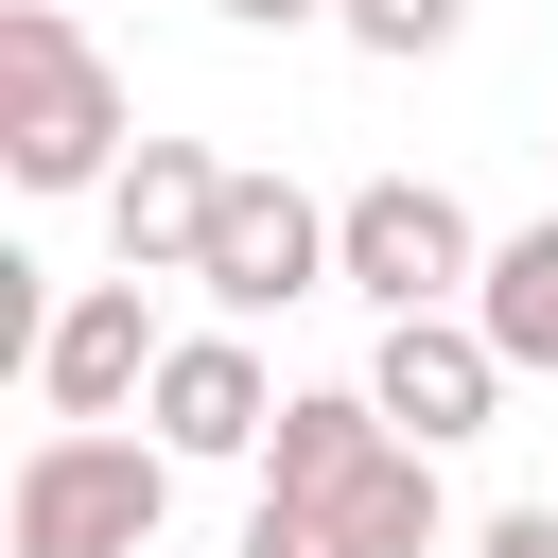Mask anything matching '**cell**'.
<instances>
[{"mask_svg": "<svg viewBox=\"0 0 558 558\" xmlns=\"http://www.w3.org/2000/svg\"><path fill=\"white\" fill-rule=\"evenodd\" d=\"M262 506H314L349 558H436L453 506H436V453L366 401V384H296L279 436H262Z\"/></svg>", "mask_w": 558, "mask_h": 558, "instance_id": "obj_1", "label": "cell"}, {"mask_svg": "<svg viewBox=\"0 0 558 558\" xmlns=\"http://www.w3.org/2000/svg\"><path fill=\"white\" fill-rule=\"evenodd\" d=\"M122 157H140V105L87 52V17L70 0H0V174L17 192H122Z\"/></svg>", "mask_w": 558, "mask_h": 558, "instance_id": "obj_2", "label": "cell"}, {"mask_svg": "<svg viewBox=\"0 0 558 558\" xmlns=\"http://www.w3.org/2000/svg\"><path fill=\"white\" fill-rule=\"evenodd\" d=\"M157 523H174V453L157 436H35L17 453V488H0V541L17 558H157Z\"/></svg>", "mask_w": 558, "mask_h": 558, "instance_id": "obj_3", "label": "cell"}, {"mask_svg": "<svg viewBox=\"0 0 558 558\" xmlns=\"http://www.w3.org/2000/svg\"><path fill=\"white\" fill-rule=\"evenodd\" d=\"M331 279L401 331V314H471V279H488V227L436 192V174H366V192H331Z\"/></svg>", "mask_w": 558, "mask_h": 558, "instance_id": "obj_4", "label": "cell"}, {"mask_svg": "<svg viewBox=\"0 0 558 558\" xmlns=\"http://www.w3.org/2000/svg\"><path fill=\"white\" fill-rule=\"evenodd\" d=\"M192 296H209L227 331H262V314L331 296V209H314L296 174H227V209H209V262H192Z\"/></svg>", "mask_w": 558, "mask_h": 558, "instance_id": "obj_5", "label": "cell"}, {"mask_svg": "<svg viewBox=\"0 0 558 558\" xmlns=\"http://www.w3.org/2000/svg\"><path fill=\"white\" fill-rule=\"evenodd\" d=\"M279 401H296V384H262V349L209 314V331H174V349H157V401H140V436H157L174 471H262Z\"/></svg>", "mask_w": 558, "mask_h": 558, "instance_id": "obj_6", "label": "cell"}, {"mask_svg": "<svg viewBox=\"0 0 558 558\" xmlns=\"http://www.w3.org/2000/svg\"><path fill=\"white\" fill-rule=\"evenodd\" d=\"M157 314H140V279H87L52 331H35V401H52V436H105L122 401H157Z\"/></svg>", "mask_w": 558, "mask_h": 558, "instance_id": "obj_7", "label": "cell"}, {"mask_svg": "<svg viewBox=\"0 0 558 558\" xmlns=\"http://www.w3.org/2000/svg\"><path fill=\"white\" fill-rule=\"evenodd\" d=\"M366 401H384L418 453H453V436H488V418H506V349H488L471 314H401V331L366 349Z\"/></svg>", "mask_w": 558, "mask_h": 558, "instance_id": "obj_8", "label": "cell"}, {"mask_svg": "<svg viewBox=\"0 0 558 558\" xmlns=\"http://www.w3.org/2000/svg\"><path fill=\"white\" fill-rule=\"evenodd\" d=\"M209 209H227V157H209V140H140L122 192H105L122 279H192V262H209Z\"/></svg>", "mask_w": 558, "mask_h": 558, "instance_id": "obj_9", "label": "cell"}, {"mask_svg": "<svg viewBox=\"0 0 558 558\" xmlns=\"http://www.w3.org/2000/svg\"><path fill=\"white\" fill-rule=\"evenodd\" d=\"M471 331L506 349V384H558V209L488 244V279H471Z\"/></svg>", "mask_w": 558, "mask_h": 558, "instance_id": "obj_10", "label": "cell"}, {"mask_svg": "<svg viewBox=\"0 0 558 558\" xmlns=\"http://www.w3.org/2000/svg\"><path fill=\"white\" fill-rule=\"evenodd\" d=\"M331 35H349V52H384V70H436V52L471 35V0H331Z\"/></svg>", "mask_w": 558, "mask_h": 558, "instance_id": "obj_11", "label": "cell"}, {"mask_svg": "<svg viewBox=\"0 0 558 558\" xmlns=\"http://www.w3.org/2000/svg\"><path fill=\"white\" fill-rule=\"evenodd\" d=\"M244 558H349V541H331L314 506H244Z\"/></svg>", "mask_w": 558, "mask_h": 558, "instance_id": "obj_12", "label": "cell"}, {"mask_svg": "<svg viewBox=\"0 0 558 558\" xmlns=\"http://www.w3.org/2000/svg\"><path fill=\"white\" fill-rule=\"evenodd\" d=\"M471 558H558V506H488V523H471Z\"/></svg>", "mask_w": 558, "mask_h": 558, "instance_id": "obj_13", "label": "cell"}, {"mask_svg": "<svg viewBox=\"0 0 558 558\" xmlns=\"http://www.w3.org/2000/svg\"><path fill=\"white\" fill-rule=\"evenodd\" d=\"M209 17H227V35H314L331 0H209Z\"/></svg>", "mask_w": 558, "mask_h": 558, "instance_id": "obj_14", "label": "cell"}]
</instances>
